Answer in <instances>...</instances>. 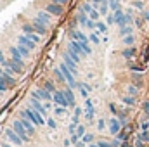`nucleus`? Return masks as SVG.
Wrapping results in <instances>:
<instances>
[{
	"label": "nucleus",
	"instance_id": "nucleus-1",
	"mask_svg": "<svg viewBox=\"0 0 149 147\" xmlns=\"http://www.w3.org/2000/svg\"><path fill=\"white\" fill-rule=\"evenodd\" d=\"M12 128L16 130V133L23 139V142H28L30 140V133H28V130L24 128V125L21 123V119H16L14 121V125H12Z\"/></svg>",
	"mask_w": 149,
	"mask_h": 147
},
{
	"label": "nucleus",
	"instance_id": "nucleus-2",
	"mask_svg": "<svg viewBox=\"0 0 149 147\" xmlns=\"http://www.w3.org/2000/svg\"><path fill=\"white\" fill-rule=\"evenodd\" d=\"M23 112H24V114H26V116H28V118L33 121V125H35V126L43 125V116H42V114H40L37 109H33V107H31V109H24Z\"/></svg>",
	"mask_w": 149,
	"mask_h": 147
},
{
	"label": "nucleus",
	"instance_id": "nucleus-3",
	"mask_svg": "<svg viewBox=\"0 0 149 147\" xmlns=\"http://www.w3.org/2000/svg\"><path fill=\"white\" fill-rule=\"evenodd\" d=\"M31 97L33 99H42V101H54V94H50L47 88H38V90H35L33 94H31Z\"/></svg>",
	"mask_w": 149,
	"mask_h": 147
},
{
	"label": "nucleus",
	"instance_id": "nucleus-4",
	"mask_svg": "<svg viewBox=\"0 0 149 147\" xmlns=\"http://www.w3.org/2000/svg\"><path fill=\"white\" fill-rule=\"evenodd\" d=\"M81 10H83V12H85V14H87L90 19H94V21H99V16H101V12H99V10H95L92 3H88V2H87V3H83V5H81Z\"/></svg>",
	"mask_w": 149,
	"mask_h": 147
},
{
	"label": "nucleus",
	"instance_id": "nucleus-5",
	"mask_svg": "<svg viewBox=\"0 0 149 147\" xmlns=\"http://www.w3.org/2000/svg\"><path fill=\"white\" fill-rule=\"evenodd\" d=\"M59 68H61V71H63V73H64V78H66V81H68V83H70V87H71V88H74V87H76V85H78V83H76V81H74V74L71 73V69H70V68H68V66H66V64H64V62H63V64H61V66H59Z\"/></svg>",
	"mask_w": 149,
	"mask_h": 147
},
{
	"label": "nucleus",
	"instance_id": "nucleus-6",
	"mask_svg": "<svg viewBox=\"0 0 149 147\" xmlns=\"http://www.w3.org/2000/svg\"><path fill=\"white\" fill-rule=\"evenodd\" d=\"M54 102H56V104H59L61 107H68V106H70V102H68V99H66L64 90H57V92H54Z\"/></svg>",
	"mask_w": 149,
	"mask_h": 147
},
{
	"label": "nucleus",
	"instance_id": "nucleus-7",
	"mask_svg": "<svg viewBox=\"0 0 149 147\" xmlns=\"http://www.w3.org/2000/svg\"><path fill=\"white\" fill-rule=\"evenodd\" d=\"M113 16H114V24H118L120 28L127 26V14H125V12H123L121 9H120V10H116V12H114Z\"/></svg>",
	"mask_w": 149,
	"mask_h": 147
},
{
	"label": "nucleus",
	"instance_id": "nucleus-8",
	"mask_svg": "<svg viewBox=\"0 0 149 147\" xmlns=\"http://www.w3.org/2000/svg\"><path fill=\"white\" fill-rule=\"evenodd\" d=\"M94 114H95V109H94V104H92V101L87 97L85 99V112H83V116L90 121V119H94Z\"/></svg>",
	"mask_w": 149,
	"mask_h": 147
},
{
	"label": "nucleus",
	"instance_id": "nucleus-9",
	"mask_svg": "<svg viewBox=\"0 0 149 147\" xmlns=\"http://www.w3.org/2000/svg\"><path fill=\"white\" fill-rule=\"evenodd\" d=\"M5 135L10 139V142H14V144H17V146H21V144H23V139L16 133V130H14V128H7V130H5Z\"/></svg>",
	"mask_w": 149,
	"mask_h": 147
},
{
	"label": "nucleus",
	"instance_id": "nucleus-10",
	"mask_svg": "<svg viewBox=\"0 0 149 147\" xmlns=\"http://www.w3.org/2000/svg\"><path fill=\"white\" fill-rule=\"evenodd\" d=\"M45 10L47 12H50V14H54V16H61L63 14V5H59V3H47V7H45Z\"/></svg>",
	"mask_w": 149,
	"mask_h": 147
},
{
	"label": "nucleus",
	"instance_id": "nucleus-11",
	"mask_svg": "<svg viewBox=\"0 0 149 147\" xmlns=\"http://www.w3.org/2000/svg\"><path fill=\"white\" fill-rule=\"evenodd\" d=\"M9 50H10V55H12V61H14V62H17V64H19V66L23 68V54L19 52V49H17V47H10Z\"/></svg>",
	"mask_w": 149,
	"mask_h": 147
},
{
	"label": "nucleus",
	"instance_id": "nucleus-12",
	"mask_svg": "<svg viewBox=\"0 0 149 147\" xmlns=\"http://www.w3.org/2000/svg\"><path fill=\"white\" fill-rule=\"evenodd\" d=\"M19 119H21V123L24 125V128L28 130V133L31 135V133L35 132V128H33V121H31V119H30V118H28L24 112H21V118H19Z\"/></svg>",
	"mask_w": 149,
	"mask_h": 147
},
{
	"label": "nucleus",
	"instance_id": "nucleus-13",
	"mask_svg": "<svg viewBox=\"0 0 149 147\" xmlns=\"http://www.w3.org/2000/svg\"><path fill=\"white\" fill-rule=\"evenodd\" d=\"M17 43H21V45H24V47H28L30 50H33L35 47H37V43L31 40V38H28L26 35H21V37H17Z\"/></svg>",
	"mask_w": 149,
	"mask_h": 147
},
{
	"label": "nucleus",
	"instance_id": "nucleus-14",
	"mask_svg": "<svg viewBox=\"0 0 149 147\" xmlns=\"http://www.w3.org/2000/svg\"><path fill=\"white\" fill-rule=\"evenodd\" d=\"M31 26H33V30L37 31L38 35H45V33H47V26H45V24H42L37 17L31 21Z\"/></svg>",
	"mask_w": 149,
	"mask_h": 147
},
{
	"label": "nucleus",
	"instance_id": "nucleus-15",
	"mask_svg": "<svg viewBox=\"0 0 149 147\" xmlns=\"http://www.w3.org/2000/svg\"><path fill=\"white\" fill-rule=\"evenodd\" d=\"M37 19L42 23V24L49 26V24H50V12H47V10H40V12L37 14Z\"/></svg>",
	"mask_w": 149,
	"mask_h": 147
},
{
	"label": "nucleus",
	"instance_id": "nucleus-16",
	"mask_svg": "<svg viewBox=\"0 0 149 147\" xmlns=\"http://www.w3.org/2000/svg\"><path fill=\"white\" fill-rule=\"evenodd\" d=\"M120 130H121V121H118L116 118H111L109 119V132L113 135H116V133H120Z\"/></svg>",
	"mask_w": 149,
	"mask_h": 147
},
{
	"label": "nucleus",
	"instance_id": "nucleus-17",
	"mask_svg": "<svg viewBox=\"0 0 149 147\" xmlns=\"http://www.w3.org/2000/svg\"><path fill=\"white\" fill-rule=\"evenodd\" d=\"M64 64H66V66H68V68L71 69V73H73V74H76V73H78L76 62H74V61L71 59V57H70V55H68V52H64Z\"/></svg>",
	"mask_w": 149,
	"mask_h": 147
},
{
	"label": "nucleus",
	"instance_id": "nucleus-18",
	"mask_svg": "<svg viewBox=\"0 0 149 147\" xmlns=\"http://www.w3.org/2000/svg\"><path fill=\"white\" fill-rule=\"evenodd\" d=\"M71 40H76V42H81V43H88V37H85L81 31H78V30H73L71 33Z\"/></svg>",
	"mask_w": 149,
	"mask_h": 147
},
{
	"label": "nucleus",
	"instance_id": "nucleus-19",
	"mask_svg": "<svg viewBox=\"0 0 149 147\" xmlns=\"http://www.w3.org/2000/svg\"><path fill=\"white\" fill-rule=\"evenodd\" d=\"M31 107H33V109H37L42 116H47V111H45V107L40 104V101H38V99H33V97H31Z\"/></svg>",
	"mask_w": 149,
	"mask_h": 147
},
{
	"label": "nucleus",
	"instance_id": "nucleus-20",
	"mask_svg": "<svg viewBox=\"0 0 149 147\" xmlns=\"http://www.w3.org/2000/svg\"><path fill=\"white\" fill-rule=\"evenodd\" d=\"M88 19H90V17H88L83 10H81V12H78V16H76V21H78L81 26H85V28H87V24H88Z\"/></svg>",
	"mask_w": 149,
	"mask_h": 147
},
{
	"label": "nucleus",
	"instance_id": "nucleus-21",
	"mask_svg": "<svg viewBox=\"0 0 149 147\" xmlns=\"http://www.w3.org/2000/svg\"><path fill=\"white\" fill-rule=\"evenodd\" d=\"M95 30H97L95 33H101V35H104V33L108 31V24H106V23H102V21H97V23H95Z\"/></svg>",
	"mask_w": 149,
	"mask_h": 147
},
{
	"label": "nucleus",
	"instance_id": "nucleus-22",
	"mask_svg": "<svg viewBox=\"0 0 149 147\" xmlns=\"http://www.w3.org/2000/svg\"><path fill=\"white\" fill-rule=\"evenodd\" d=\"M132 31H134V30H132V24H127V26H123V28L120 30V35H121V37H128V35H132Z\"/></svg>",
	"mask_w": 149,
	"mask_h": 147
},
{
	"label": "nucleus",
	"instance_id": "nucleus-23",
	"mask_svg": "<svg viewBox=\"0 0 149 147\" xmlns=\"http://www.w3.org/2000/svg\"><path fill=\"white\" fill-rule=\"evenodd\" d=\"M78 87H80V90H81V95H83V97L87 99V97H88V92H90L92 88H90V87H88L87 83H80Z\"/></svg>",
	"mask_w": 149,
	"mask_h": 147
},
{
	"label": "nucleus",
	"instance_id": "nucleus-24",
	"mask_svg": "<svg viewBox=\"0 0 149 147\" xmlns=\"http://www.w3.org/2000/svg\"><path fill=\"white\" fill-rule=\"evenodd\" d=\"M108 2H109V9H111L113 12H116V10H120V9H121L120 0H108Z\"/></svg>",
	"mask_w": 149,
	"mask_h": 147
},
{
	"label": "nucleus",
	"instance_id": "nucleus-25",
	"mask_svg": "<svg viewBox=\"0 0 149 147\" xmlns=\"http://www.w3.org/2000/svg\"><path fill=\"white\" fill-rule=\"evenodd\" d=\"M66 52H68V55H70V57L73 59L74 62H80V61H81V57H80V55H78V54L74 52L73 49H70V47H68V50H66Z\"/></svg>",
	"mask_w": 149,
	"mask_h": 147
},
{
	"label": "nucleus",
	"instance_id": "nucleus-26",
	"mask_svg": "<svg viewBox=\"0 0 149 147\" xmlns=\"http://www.w3.org/2000/svg\"><path fill=\"white\" fill-rule=\"evenodd\" d=\"M64 94H66V99H68L70 106L74 107V97H73V94H71V90H70V88H66V90H64Z\"/></svg>",
	"mask_w": 149,
	"mask_h": 147
},
{
	"label": "nucleus",
	"instance_id": "nucleus-27",
	"mask_svg": "<svg viewBox=\"0 0 149 147\" xmlns=\"http://www.w3.org/2000/svg\"><path fill=\"white\" fill-rule=\"evenodd\" d=\"M17 49H19V52L23 54V57H28V55H30V52H31L28 47H24V45H21V43L17 45Z\"/></svg>",
	"mask_w": 149,
	"mask_h": 147
},
{
	"label": "nucleus",
	"instance_id": "nucleus-28",
	"mask_svg": "<svg viewBox=\"0 0 149 147\" xmlns=\"http://www.w3.org/2000/svg\"><path fill=\"white\" fill-rule=\"evenodd\" d=\"M88 40H90L92 43H95V45L101 43V40H99V35H97V33H90V35H88Z\"/></svg>",
	"mask_w": 149,
	"mask_h": 147
},
{
	"label": "nucleus",
	"instance_id": "nucleus-29",
	"mask_svg": "<svg viewBox=\"0 0 149 147\" xmlns=\"http://www.w3.org/2000/svg\"><path fill=\"white\" fill-rule=\"evenodd\" d=\"M3 80L7 81V85H9V87H12V85H14V80H12V76H10L9 73H5V71H3Z\"/></svg>",
	"mask_w": 149,
	"mask_h": 147
},
{
	"label": "nucleus",
	"instance_id": "nucleus-30",
	"mask_svg": "<svg viewBox=\"0 0 149 147\" xmlns=\"http://www.w3.org/2000/svg\"><path fill=\"white\" fill-rule=\"evenodd\" d=\"M81 139H83L81 142H85V144H90V142L94 140V135H92V133H85V135H83Z\"/></svg>",
	"mask_w": 149,
	"mask_h": 147
},
{
	"label": "nucleus",
	"instance_id": "nucleus-31",
	"mask_svg": "<svg viewBox=\"0 0 149 147\" xmlns=\"http://www.w3.org/2000/svg\"><path fill=\"white\" fill-rule=\"evenodd\" d=\"M26 37L31 38L35 43H38V42H40V37H38V35H35V31H31V33H26Z\"/></svg>",
	"mask_w": 149,
	"mask_h": 147
},
{
	"label": "nucleus",
	"instance_id": "nucleus-32",
	"mask_svg": "<svg viewBox=\"0 0 149 147\" xmlns=\"http://www.w3.org/2000/svg\"><path fill=\"white\" fill-rule=\"evenodd\" d=\"M76 135H78V137H83V135H85V126L78 125V126H76Z\"/></svg>",
	"mask_w": 149,
	"mask_h": 147
},
{
	"label": "nucleus",
	"instance_id": "nucleus-33",
	"mask_svg": "<svg viewBox=\"0 0 149 147\" xmlns=\"http://www.w3.org/2000/svg\"><path fill=\"white\" fill-rule=\"evenodd\" d=\"M135 54V49H127V50H123V55L125 57H132Z\"/></svg>",
	"mask_w": 149,
	"mask_h": 147
},
{
	"label": "nucleus",
	"instance_id": "nucleus-34",
	"mask_svg": "<svg viewBox=\"0 0 149 147\" xmlns=\"http://www.w3.org/2000/svg\"><path fill=\"white\" fill-rule=\"evenodd\" d=\"M123 102H125V104L134 106V104H135V97H123Z\"/></svg>",
	"mask_w": 149,
	"mask_h": 147
},
{
	"label": "nucleus",
	"instance_id": "nucleus-35",
	"mask_svg": "<svg viewBox=\"0 0 149 147\" xmlns=\"http://www.w3.org/2000/svg\"><path fill=\"white\" fill-rule=\"evenodd\" d=\"M123 43H125V45H132V43H134V37H132V35L123 37Z\"/></svg>",
	"mask_w": 149,
	"mask_h": 147
},
{
	"label": "nucleus",
	"instance_id": "nucleus-36",
	"mask_svg": "<svg viewBox=\"0 0 149 147\" xmlns=\"http://www.w3.org/2000/svg\"><path fill=\"white\" fill-rule=\"evenodd\" d=\"M45 88H47V90H49V92H50V94H54V92H57V90H56V88H54V85H52V83H50V81H47V83H45Z\"/></svg>",
	"mask_w": 149,
	"mask_h": 147
},
{
	"label": "nucleus",
	"instance_id": "nucleus-37",
	"mask_svg": "<svg viewBox=\"0 0 149 147\" xmlns=\"http://www.w3.org/2000/svg\"><path fill=\"white\" fill-rule=\"evenodd\" d=\"M139 140H141V142H142V140H144V142H149V132H144V133L139 137Z\"/></svg>",
	"mask_w": 149,
	"mask_h": 147
},
{
	"label": "nucleus",
	"instance_id": "nucleus-38",
	"mask_svg": "<svg viewBox=\"0 0 149 147\" xmlns=\"http://www.w3.org/2000/svg\"><path fill=\"white\" fill-rule=\"evenodd\" d=\"M0 66H7V59H5V55H3L2 50H0Z\"/></svg>",
	"mask_w": 149,
	"mask_h": 147
},
{
	"label": "nucleus",
	"instance_id": "nucleus-39",
	"mask_svg": "<svg viewBox=\"0 0 149 147\" xmlns=\"http://www.w3.org/2000/svg\"><path fill=\"white\" fill-rule=\"evenodd\" d=\"M66 112V107H56V116H63Z\"/></svg>",
	"mask_w": 149,
	"mask_h": 147
},
{
	"label": "nucleus",
	"instance_id": "nucleus-40",
	"mask_svg": "<svg viewBox=\"0 0 149 147\" xmlns=\"http://www.w3.org/2000/svg\"><path fill=\"white\" fill-rule=\"evenodd\" d=\"M97 146L99 147H113L111 142H104V140H101V142H97Z\"/></svg>",
	"mask_w": 149,
	"mask_h": 147
},
{
	"label": "nucleus",
	"instance_id": "nucleus-41",
	"mask_svg": "<svg viewBox=\"0 0 149 147\" xmlns=\"http://www.w3.org/2000/svg\"><path fill=\"white\" fill-rule=\"evenodd\" d=\"M47 125H49L50 128H56V121H54L52 118H47Z\"/></svg>",
	"mask_w": 149,
	"mask_h": 147
},
{
	"label": "nucleus",
	"instance_id": "nucleus-42",
	"mask_svg": "<svg viewBox=\"0 0 149 147\" xmlns=\"http://www.w3.org/2000/svg\"><path fill=\"white\" fill-rule=\"evenodd\" d=\"M97 126H99V130L106 128V121H104V119H99V121H97Z\"/></svg>",
	"mask_w": 149,
	"mask_h": 147
},
{
	"label": "nucleus",
	"instance_id": "nucleus-43",
	"mask_svg": "<svg viewBox=\"0 0 149 147\" xmlns=\"http://www.w3.org/2000/svg\"><path fill=\"white\" fill-rule=\"evenodd\" d=\"M78 139H80V137H78V135H76V133H73V135H71V139H70V140H71V144H78Z\"/></svg>",
	"mask_w": 149,
	"mask_h": 147
},
{
	"label": "nucleus",
	"instance_id": "nucleus-44",
	"mask_svg": "<svg viewBox=\"0 0 149 147\" xmlns=\"http://www.w3.org/2000/svg\"><path fill=\"white\" fill-rule=\"evenodd\" d=\"M134 3H135V7H137V9H144V3H142V2H139V0H137V2H134Z\"/></svg>",
	"mask_w": 149,
	"mask_h": 147
},
{
	"label": "nucleus",
	"instance_id": "nucleus-45",
	"mask_svg": "<svg viewBox=\"0 0 149 147\" xmlns=\"http://www.w3.org/2000/svg\"><path fill=\"white\" fill-rule=\"evenodd\" d=\"M142 107H144V111L149 114V101H146V102H144V106H142Z\"/></svg>",
	"mask_w": 149,
	"mask_h": 147
},
{
	"label": "nucleus",
	"instance_id": "nucleus-46",
	"mask_svg": "<svg viewBox=\"0 0 149 147\" xmlns=\"http://www.w3.org/2000/svg\"><path fill=\"white\" fill-rule=\"evenodd\" d=\"M108 24H114V16H108Z\"/></svg>",
	"mask_w": 149,
	"mask_h": 147
},
{
	"label": "nucleus",
	"instance_id": "nucleus-47",
	"mask_svg": "<svg viewBox=\"0 0 149 147\" xmlns=\"http://www.w3.org/2000/svg\"><path fill=\"white\" fill-rule=\"evenodd\" d=\"M68 0H54V3H59V5H63V3H66Z\"/></svg>",
	"mask_w": 149,
	"mask_h": 147
},
{
	"label": "nucleus",
	"instance_id": "nucleus-48",
	"mask_svg": "<svg viewBox=\"0 0 149 147\" xmlns=\"http://www.w3.org/2000/svg\"><path fill=\"white\" fill-rule=\"evenodd\" d=\"M144 19L149 23V10H144Z\"/></svg>",
	"mask_w": 149,
	"mask_h": 147
},
{
	"label": "nucleus",
	"instance_id": "nucleus-49",
	"mask_svg": "<svg viewBox=\"0 0 149 147\" xmlns=\"http://www.w3.org/2000/svg\"><path fill=\"white\" fill-rule=\"evenodd\" d=\"M90 2H92V3H99V5H101V2H102V0H90Z\"/></svg>",
	"mask_w": 149,
	"mask_h": 147
},
{
	"label": "nucleus",
	"instance_id": "nucleus-50",
	"mask_svg": "<svg viewBox=\"0 0 149 147\" xmlns=\"http://www.w3.org/2000/svg\"><path fill=\"white\" fill-rule=\"evenodd\" d=\"M2 147H10V146H9V144H3V146H2Z\"/></svg>",
	"mask_w": 149,
	"mask_h": 147
},
{
	"label": "nucleus",
	"instance_id": "nucleus-51",
	"mask_svg": "<svg viewBox=\"0 0 149 147\" xmlns=\"http://www.w3.org/2000/svg\"><path fill=\"white\" fill-rule=\"evenodd\" d=\"M0 76H3V71H2V69H0Z\"/></svg>",
	"mask_w": 149,
	"mask_h": 147
}]
</instances>
